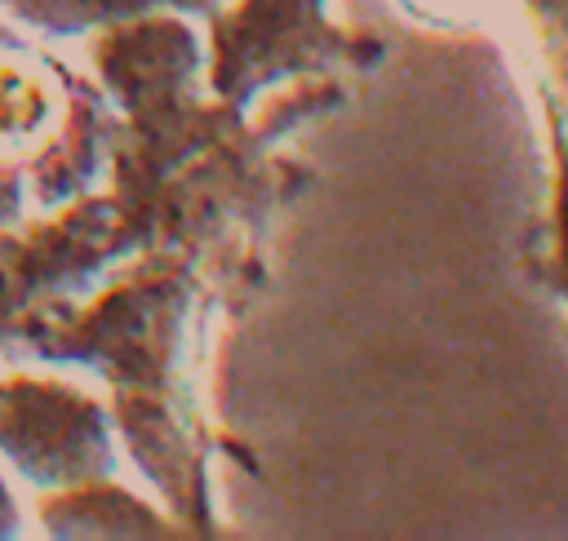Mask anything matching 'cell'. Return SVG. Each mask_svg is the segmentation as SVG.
<instances>
[{
    "mask_svg": "<svg viewBox=\"0 0 568 541\" xmlns=\"http://www.w3.org/2000/svg\"><path fill=\"white\" fill-rule=\"evenodd\" d=\"M204 279L195 257L146 248L89 302L53 297L22 333L18 350L44 364H80L111 381V421L191 537L222 532L209 506V430L186 372L191 319Z\"/></svg>",
    "mask_w": 568,
    "mask_h": 541,
    "instance_id": "6da1fadb",
    "label": "cell"
},
{
    "mask_svg": "<svg viewBox=\"0 0 568 541\" xmlns=\"http://www.w3.org/2000/svg\"><path fill=\"white\" fill-rule=\"evenodd\" d=\"M297 164L271 160L248 115L222 98H186L124 115L111 146V195L138 253L173 248L213 257V275L248 253L266 217L306 191Z\"/></svg>",
    "mask_w": 568,
    "mask_h": 541,
    "instance_id": "7a4b0ae2",
    "label": "cell"
},
{
    "mask_svg": "<svg viewBox=\"0 0 568 541\" xmlns=\"http://www.w3.org/2000/svg\"><path fill=\"white\" fill-rule=\"evenodd\" d=\"M328 0H235L209 18V93L248 111V102L293 75L333 67L373 71L386 44L342 31L324 18Z\"/></svg>",
    "mask_w": 568,
    "mask_h": 541,
    "instance_id": "3957f363",
    "label": "cell"
},
{
    "mask_svg": "<svg viewBox=\"0 0 568 541\" xmlns=\"http://www.w3.org/2000/svg\"><path fill=\"white\" fill-rule=\"evenodd\" d=\"M138 244L129 239L115 195H80L53 217L0 231V350L53 297H80Z\"/></svg>",
    "mask_w": 568,
    "mask_h": 541,
    "instance_id": "277c9868",
    "label": "cell"
},
{
    "mask_svg": "<svg viewBox=\"0 0 568 541\" xmlns=\"http://www.w3.org/2000/svg\"><path fill=\"white\" fill-rule=\"evenodd\" d=\"M111 412L98 395L49 377H0V452L40 492L115 470Z\"/></svg>",
    "mask_w": 568,
    "mask_h": 541,
    "instance_id": "5b68a950",
    "label": "cell"
},
{
    "mask_svg": "<svg viewBox=\"0 0 568 541\" xmlns=\"http://www.w3.org/2000/svg\"><path fill=\"white\" fill-rule=\"evenodd\" d=\"M89 62L120 115H142L155 106L204 98L200 93V75L209 71L204 44L186 22V13L173 9L102 27L89 40Z\"/></svg>",
    "mask_w": 568,
    "mask_h": 541,
    "instance_id": "8992f818",
    "label": "cell"
},
{
    "mask_svg": "<svg viewBox=\"0 0 568 541\" xmlns=\"http://www.w3.org/2000/svg\"><path fill=\"white\" fill-rule=\"evenodd\" d=\"M53 71H58V84L67 89V115L58 137L27 164V191L49 213L93 191V182L111 169V146L124 124V115L115 111L102 84L67 71L58 58H53Z\"/></svg>",
    "mask_w": 568,
    "mask_h": 541,
    "instance_id": "52a82bcc",
    "label": "cell"
},
{
    "mask_svg": "<svg viewBox=\"0 0 568 541\" xmlns=\"http://www.w3.org/2000/svg\"><path fill=\"white\" fill-rule=\"evenodd\" d=\"M36 514L44 523V537H191L173 514H160L138 492L111 483V474L40 492Z\"/></svg>",
    "mask_w": 568,
    "mask_h": 541,
    "instance_id": "ba28073f",
    "label": "cell"
},
{
    "mask_svg": "<svg viewBox=\"0 0 568 541\" xmlns=\"http://www.w3.org/2000/svg\"><path fill=\"white\" fill-rule=\"evenodd\" d=\"M0 4L9 9V18H18L40 35H84L160 9L186 18H213L222 9V0H0Z\"/></svg>",
    "mask_w": 568,
    "mask_h": 541,
    "instance_id": "9c48e42d",
    "label": "cell"
},
{
    "mask_svg": "<svg viewBox=\"0 0 568 541\" xmlns=\"http://www.w3.org/2000/svg\"><path fill=\"white\" fill-rule=\"evenodd\" d=\"M13 58H0V146H22L53 120V89H49V53H40V71L18 62L22 40H13Z\"/></svg>",
    "mask_w": 568,
    "mask_h": 541,
    "instance_id": "30bf717a",
    "label": "cell"
},
{
    "mask_svg": "<svg viewBox=\"0 0 568 541\" xmlns=\"http://www.w3.org/2000/svg\"><path fill=\"white\" fill-rule=\"evenodd\" d=\"M342 98H346V89H342L337 80H320V75H315L311 84H302V89H293V93L275 98L271 106H262V111H257V120H253L248 129H253V137L271 151L275 142L293 137L302 124H311V120L328 115L333 106H342Z\"/></svg>",
    "mask_w": 568,
    "mask_h": 541,
    "instance_id": "8fae6325",
    "label": "cell"
},
{
    "mask_svg": "<svg viewBox=\"0 0 568 541\" xmlns=\"http://www.w3.org/2000/svg\"><path fill=\"white\" fill-rule=\"evenodd\" d=\"M537 27L550 80H555V102H568V0H519Z\"/></svg>",
    "mask_w": 568,
    "mask_h": 541,
    "instance_id": "7c38bea8",
    "label": "cell"
},
{
    "mask_svg": "<svg viewBox=\"0 0 568 541\" xmlns=\"http://www.w3.org/2000/svg\"><path fill=\"white\" fill-rule=\"evenodd\" d=\"M550 137H555V160H559V200H555V217H559V288L568 293V111L559 102H550Z\"/></svg>",
    "mask_w": 568,
    "mask_h": 541,
    "instance_id": "4fadbf2b",
    "label": "cell"
},
{
    "mask_svg": "<svg viewBox=\"0 0 568 541\" xmlns=\"http://www.w3.org/2000/svg\"><path fill=\"white\" fill-rule=\"evenodd\" d=\"M27 195H31L27 191V173L18 164H4L0 160V231L22 222V200Z\"/></svg>",
    "mask_w": 568,
    "mask_h": 541,
    "instance_id": "5bb4252c",
    "label": "cell"
},
{
    "mask_svg": "<svg viewBox=\"0 0 568 541\" xmlns=\"http://www.w3.org/2000/svg\"><path fill=\"white\" fill-rule=\"evenodd\" d=\"M18 532H22V506H18L13 488H9L4 474H0V541H4V537H18Z\"/></svg>",
    "mask_w": 568,
    "mask_h": 541,
    "instance_id": "9a60e30c",
    "label": "cell"
}]
</instances>
